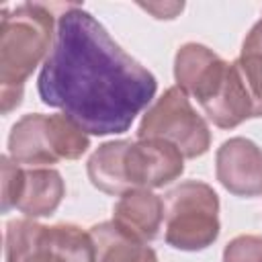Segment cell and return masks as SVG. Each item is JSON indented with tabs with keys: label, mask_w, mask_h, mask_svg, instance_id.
Here are the masks:
<instances>
[{
	"label": "cell",
	"mask_w": 262,
	"mask_h": 262,
	"mask_svg": "<svg viewBox=\"0 0 262 262\" xmlns=\"http://www.w3.org/2000/svg\"><path fill=\"white\" fill-rule=\"evenodd\" d=\"M10 158L16 164L27 166H47L55 164L57 156L51 145L49 125L45 115H25L8 137Z\"/></svg>",
	"instance_id": "obj_10"
},
{
	"label": "cell",
	"mask_w": 262,
	"mask_h": 262,
	"mask_svg": "<svg viewBox=\"0 0 262 262\" xmlns=\"http://www.w3.org/2000/svg\"><path fill=\"white\" fill-rule=\"evenodd\" d=\"M242 51H258L262 53V18L252 27V31L248 33Z\"/></svg>",
	"instance_id": "obj_20"
},
{
	"label": "cell",
	"mask_w": 262,
	"mask_h": 262,
	"mask_svg": "<svg viewBox=\"0 0 262 262\" xmlns=\"http://www.w3.org/2000/svg\"><path fill=\"white\" fill-rule=\"evenodd\" d=\"M47 125H49V137H51V145L57 160H76L88 149L90 141L86 131L63 113L49 115Z\"/></svg>",
	"instance_id": "obj_15"
},
{
	"label": "cell",
	"mask_w": 262,
	"mask_h": 262,
	"mask_svg": "<svg viewBox=\"0 0 262 262\" xmlns=\"http://www.w3.org/2000/svg\"><path fill=\"white\" fill-rule=\"evenodd\" d=\"M139 139H164L180 149L184 158L203 156L209 149L211 133L201 115L190 106L188 96L178 88H168L158 102L145 113Z\"/></svg>",
	"instance_id": "obj_5"
},
{
	"label": "cell",
	"mask_w": 262,
	"mask_h": 262,
	"mask_svg": "<svg viewBox=\"0 0 262 262\" xmlns=\"http://www.w3.org/2000/svg\"><path fill=\"white\" fill-rule=\"evenodd\" d=\"M219 199L215 190L196 180L182 182L164 203L166 242L178 250H203L219 235Z\"/></svg>",
	"instance_id": "obj_4"
},
{
	"label": "cell",
	"mask_w": 262,
	"mask_h": 262,
	"mask_svg": "<svg viewBox=\"0 0 262 262\" xmlns=\"http://www.w3.org/2000/svg\"><path fill=\"white\" fill-rule=\"evenodd\" d=\"M227 66L229 63L223 61L219 55H215L209 47L199 43H188L180 47V51L176 53L174 76L178 88L186 96L190 94L199 100V104H203L213 96V92L221 84Z\"/></svg>",
	"instance_id": "obj_8"
},
{
	"label": "cell",
	"mask_w": 262,
	"mask_h": 262,
	"mask_svg": "<svg viewBox=\"0 0 262 262\" xmlns=\"http://www.w3.org/2000/svg\"><path fill=\"white\" fill-rule=\"evenodd\" d=\"M143 10L151 12L156 18H174L182 10V2H170V4H141Z\"/></svg>",
	"instance_id": "obj_19"
},
{
	"label": "cell",
	"mask_w": 262,
	"mask_h": 262,
	"mask_svg": "<svg viewBox=\"0 0 262 262\" xmlns=\"http://www.w3.org/2000/svg\"><path fill=\"white\" fill-rule=\"evenodd\" d=\"M233 68L252 102V117H262V53L242 51Z\"/></svg>",
	"instance_id": "obj_16"
},
{
	"label": "cell",
	"mask_w": 262,
	"mask_h": 262,
	"mask_svg": "<svg viewBox=\"0 0 262 262\" xmlns=\"http://www.w3.org/2000/svg\"><path fill=\"white\" fill-rule=\"evenodd\" d=\"M53 16L43 4H20L2 10L0 23V106L10 113L20 104L25 80L45 57Z\"/></svg>",
	"instance_id": "obj_2"
},
{
	"label": "cell",
	"mask_w": 262,
	"mask_h": 262,
	"mask_svg": "<svg viewBox=\"0 0 262 262\" xmlns=\"http://www.w3.org/2000/svg\"><path fill=\"white\" fill-rule=\"evenodd\" d=\"M66 192L59 172L51 168H33L25 170L20 199L16 209L27 217H45L51 215L61 203Z\"/></svg>",
	"instance_id": "obj_12"
},
{
	"label": "cell",
	"mask_w": 262,
	"mask_h": 262,
	"mask_svg": "<svg viewBox=\"0 0 262 262\" xmlns=\"http://www.w3.org/2000/svg\"><path fill=\"white\" fill-rule=\"evenodd\" d=\"M6 262H94V244L90 231L72 223L14 219L6 227Z\"/></svg>",
	"instance_id": "obj_3"
},
{
	"label": "cell",
	"mask_w": 262,
	"mask_h": 262,
	"mask_svg": "<svg viewBox=\"0 0 262 262\" xmlns=\"http://www.w3.org/2000/svg\"><path fill=\"white\" fill-rule=\"evenodd\" d=\"M207 117L221 129L237 127L242 121L252 117V102L248 98V92L233 68V63L227 66V72L213 92V96L201 104Z\"/></svg>",
	"instance_id": "obj_11"
},
{
	"label": "cell",
	"mask_w": 262,
	"mask_h": 262,
	"mask_svg": "<svg viewBox=\"0 0 262 262\" xmlns=\"http://www.w3.org/2000/svg\"><path fill=\"white\" fill-rule=\"evenodd\" d=\"M182 158L180 149L164 139L149 137L129 141L123 156V172L129 190H149L176 180L184 170Z\"/></svg>",
	"instance_id": "obj_6"
},
{
	"label": "cell",
	"mask_w": 262,
	"mask_h": 262,
	"mask_svg": "<svg viewBox=\"0 0 262 262\" xmlns=\"http://www.w3.org/2000/svg\"><path fill=\"white\" fill-rule=\"evenodd\" d=\"M113 221L131 237L139 242H149L158 235L164 221V201L145 190L135 188L121 194L113 211Z\"/></svg>",
	"instance_id": "obj_9"
},
{
	"label": "cell",
	"mask_w": 262,
	"mask_h": 262,
	"mask_svg": "<svg viewBox=\"0 0 262 262\" xmlns=\"http://www.w3.org/2000/svg\"><path fill=\"white\" fill-rule=\"evenodd\" d=\"M2 211H8L12 207H16L18 199H20V190H23V180H25V170L20 168V164H16L10 156H2Z\"/></svg>",
	"instance_id": "obj_17"
},
{
	"label": "cell",
	"mask_w": 262,
	"mask_h": 262,
	"mask_svg": "<svg viewBox=\"0 0 262 262\" xmlns=\"http://www.w3.org/2000/svg\"><path fill=\"white\" fill-rule=\"evenodd\" d=\"M223 262H262V237L239 235L227 244Z\"/></svg>",
	"instance_id": "obj_18"
},
{
	"label": "cell",
	"mask_w": 262,
	"mask_h": 262,
	"mask_svg": "<svg viewBox=\"0 0 262 262\" xmlns=\"http://www.w3.org/2000/svg\"><path fill=\"white\" fill-rule=\"evenodd\" d=\"M127 143H129L127 139L108 141L100 145L88 160V178L98 190L106 194H117V196L129 192L125 172H123V156H125Z\"/></svg>",
	"instance_id": "obj_14"
},
{
	"label": "cell",
	"mask_w": 262,
	"mask_h": 262,
	"mask_svg": "<svg viewBox=\"0 0 262 262\" xmlns=\"http://www.w3.org/2000/svg\"><path fill=\"white\" fill-rule=\"evenodd\" d=\"M217 178L237 196H256L262 192V151L244 137L225 141L217 151Z\"/></svg>",
	"instance_id": "obj_7"
},
{
	"label": "cell",
	"mask_w": 262,
	"mask_h": 262,
	"mask_svg": "<svg viewBox=\"0 0 262 262\" xmlns=\"http://www.w3.org/2000/svg\"><path fill=\"white\" fill-rule=\"evenodd\" d=\"M37 88L45 104L59 108L86 133L113 135L131 127L158 84L90 12L70 6L57 18Z\"/></svg>",
	"instance_id": "obj_1"
},
{
	"label": "cell",
	"mask_w": 262,
	"mask_h": 262,
	"mask_svg": "<svg viewBox=\"0 0 262 262\" xmlns=\"http://www.w3.org/2000/svg\"><path fill=\"white\" fill-rule=\"evenodd\" d=\"M94 262H158L151 248L125 233L115 221H104L90 229Z\"/></svg>",
	"instance_id": "obj_13"
}]
</instances>
